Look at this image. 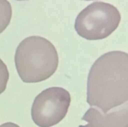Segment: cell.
Listing matches in <instances>:
<instances>
[{
	"label": "cell",
	"mask_w": 128,
	"mask_h": 127,
	"mask_svg": "<svg viewBox=\"0 0 128 127\" xmlns=\"http://www.w3.org/2000/svg\"><path fill=\"white\" fill-rule=\"evenodd\" d=\"M128 102V53L112 51L92 66L87 81V103L107 113Z\"/></svg>",
	"instance_id": "obj_1"
},
{
	"label": "cell",
	"mask_w": 128,
	"mask_h": 127,
	"mask_svg": "<svg viewBox=\"0 0 128 127\" xmlns=\"http://www.w3.org/2000/svg\"><path fill=\"white\" fill-rule=\"evenodd\" d=\"M18 75L25 83L46 80L56 71L58 55L54 45L40 36H30L18 45L14 55Z\"/></svg>",
	"instance_id": "obj_2"
},
{
	"label": "cell",
	"mask_w": 128,
	"mask_h": 127,
	"mask_svg": "<svg viewBox=\"0 0 128 127\" xmlns=\"http://www.w3.org/2000/svg\"><path fill=\"white\" fill-rule=\"evenodd\" d=\"M121 19V13L114 5L95 1L78 14L74 28L80 37L88 40H98L111 35L118 27Z\"/></svg>",
	"instance_id": "obj_3"
},
{
	"label": "cell",
	"mask_w": 128,
	"mask_h": 127,
	"mask_svg": "<svg viewBox=\"0 0 128 127\" xmlns=\"http://www.w3.org/2000/svg\"><path fill=\"white\" fill-rule=\"evenodd\" d=\"M70 102V94L66 89L60 87L45 89L34 100L32 119L38 127H54L65 118Z\"/></svg>",
	"instance_id": "obj_4"
},
{
	"label": "cell",
	"mask_w": 128,
	"mask_h": 127,
	"mask_svg": "<svg viewBox=\"0 0 128 127\" xmlns=\"http://www.w3.org/2000/svg\"><path fill=\"white\" fill-rule=\"evenodd\" d=\"M104 114L111 127H128V102Z\"/></svg>",
	"instance_id": "obj_5"
},
{
	"label": "cell",
	"mask_w": 128,
	"mask_h": 127,
	"mask_svg": "<svg viewBox=\"0 0 128 127\" xmlns=\"http://www.w3.org/2000/svg\"><path fill=\"white\" fill-rule=\"evenodd\" d=\"M88 123L86 125H80L79 127H111L110 126L105 114L100 110L90 108L82 118Z\"/></svg>",
	"instance_id": "obj_6"
},
{
	"label": "cell",
	"mask_w": 128,
	"mask_h": 127,
	"mask_svg": "<svg viewBox=\"0 0 128 127\" xmlns=\"http://www.w3.org/2000/svg\"><path fill=\"white\" fill-rule=\"evenodd\" d=\"M12 17V7L8 0H0V34L10 24Z\"/></svg>",
	"instance_id": "obj_7"
},
{
	"label": "cell",
	"mask_w": 128,
	"mask_h": 127,
	"mask_svg": "<svg viewBox=\"0 0 128 127\" xmlns=\"http://www.w3.org/2000/svg\"><path fill=\"white\" fill-rule=\"evenodd\" d=\"M9 79V72L7 65L0 58V94H2L7 88Z\"/></svg>",
	"instance_id": "obj_8"
},
{
	"label": "cell",
	"mask_w": 128,
	"mask_h": 127,
	"mask_svg": "<svg viewBox=\"0 0 128 127\" xmlns=\"http://www.w3.org/2000/svg\"><path fill=\"white\" fill-rule=\"evenodd\" d=\"M0 127H20V126H18V125H17V124H16L8 122V123H5V124H3L0 125Z\"/></svg>",
	"instance_id": "obj_9"
},
{
	"label": "cell",
	"mask_w": 128,
	"mask_h": 127,
	"mask_svg": "<svg viewBox=\"0 0 128 127\" xmlns=\"http://www.w3.org/2000/svg\"><path fill=\"white\" fill-rule=\"evenodd\" d=\"M17 1H26V0H17Z\"/></svg>",
	"instance_id": "obj_10"
},
{
	"label": "cell",
	"mask_w": 128,
	"mask_h": 127,
	"mask_svg": "<svg viewBox=\"0 0 128 127\" xmlns=\"http://www.w3.org/2000/svg\"><path fill=\"white\" fill-rule=\"evenodd\" d=\"M84 1H92V0H84Z\"/></svg>",
	"instance_id": "obj_11"
}]
</instances>
